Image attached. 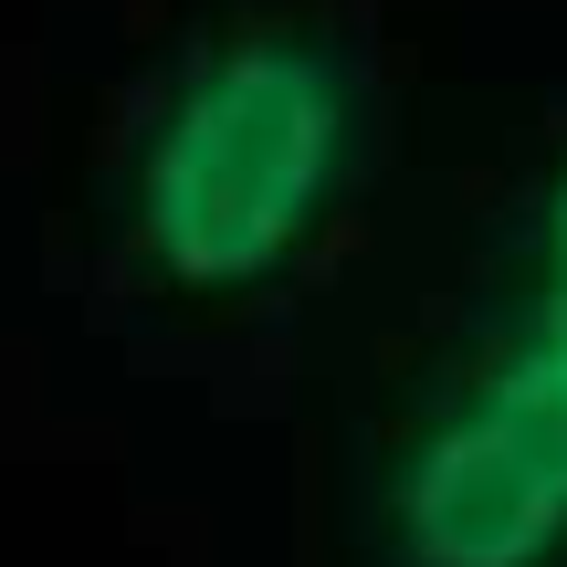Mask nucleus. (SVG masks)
Here are the masks:
<instances>
[{
	"label": "nucleus",
	"instance_id": "f03ea898",
	"mask_svg": "<svg viewBox=\"0 0 567 567\" xmlns=\"http://www.w3.org/2000/svg\"><path fill=\"white\" fill-rule=\"evenodd\" d=\"M368 42L337 21L243 11L189 32L105 158V252L147 295L243 305L326 243L368 168Z\"/></svg>",
	"mask_w": 567,
	"mask_h": 567
},
{
	"label": "nucleus",
	"instance_id": "f257e3e1",
	"mask_svg": "<svg viewBox=\"0 0 567 567\" xmlns=\"http://www.w3.org/2000/svg\"><path fill=\"white\" fill-rule=\"evenodd\" d=\"M347 567H567V126L473 221L337 473Z\"/></svg>",
	"mask_w": 567,
	"mask_h": 567
}]
</instances>
